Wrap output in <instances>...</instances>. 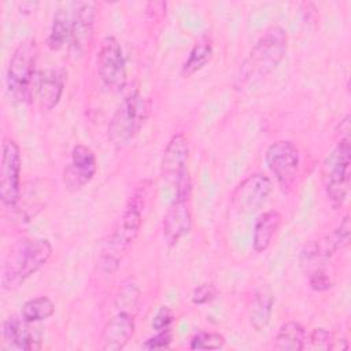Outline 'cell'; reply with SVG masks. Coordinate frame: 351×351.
Listing matches in <instances>:
<instances>
[{"mask_svg":"<svg viewBox=\"0 0 351 351\" xmlns=\"http://www.w3.org/2000/svg\"><path fill=\"white\" fill-rule=\"evenodd\" d=\"M147 189L148 188L143 184V186H138L134 191L123 210V214L118 219L112 233L110 234L108 240L103 247L100 265L106 273L111 274L119 267L125 254L138 234L143 223V211L147 200Z\"/></svg>","mask_w":351,"mask_h":351,"instance_id":"cell-1","label":"cell"},{"mask_svg":"<svg viewBox=\"0 0 351 351\" xmlns=\"http://www.w3.org/2000/svg\"><path fill=\"white\" fill-rule=\"evenodd\" d=\"M287 48V32L280 26L267 29L241 63L234 80L236 89H243L270 74L284 59Z\"/></svg>","mask_w":351,"mask_h":351,"instance_id":"cell-2","label":"cell"},{"mask_svg":"<svg viewBox=\"0 0 351 351\" xmlns=\"http://www.w3.org/2000/svg\"><path fill=\"white\" fill-rule=\"evenodd\" d=\"M51 255L52 245L47 239L21 240L5 258L1 271L3 288H16L38 271L48 262Z\"/></svg>","mask_w":351,"mask_h":351,"instance_id":"cell-3","label":"cell"},{"mask_svg":"<svg viewBox=\"0 0 351 351\" xmlns=\"http://www.w3.org/2000/svg\"><path fill=\"white\" fill-rule=\"evenodd\" d=\"M38 47L34 38L23 40L12 52L5 74L7 90L12 100H29V90L36 75Z\"/></svg>","mask_w":351,"mask_h":351,"instance_id":"cell-4","label":"cell"},{"mask_svg":"<svg viewBox=\"0 0 351 351\" xmlns=\"http://www.w3.org/2000/svg\"><path fill=\"white\" fill-rule=\"evenodd\" d=\"M148 114V104L144 96L134 90L130 92L115 110L110 125L108 138L115 145H125L133 140L144 125Z\"/></svg>","mask_w":351,"mask_h":351,"instance_id":"cell-5","label":"cell"},{"mask_svg":"<svg viewBox=\"0 0 351 351\" xmlns=\"http://www.w3.org/2000/svg\"><path fill=\"white\" fill-rule=\"evenodd\" d=\"M350 136L340 137L325 162V191L333 208H340L350 192Z\"/></svg>","mask_w":351,"mask_h":351,"instance_id":"cell-6","label":"cell"},{"mask_svg":"<svg viewBox=\"0 0 351 351\" xmlns=\"http://www.w3.org/2000/svg\"><path fill=\"white\" fill-rule=\"evenodd\" d=\"M350 217L343 218L340 225L326 234L324 239L308 243L300 254V265L308 273L315 269H322V265L339 250H343L350 243Z\"/></svg>","mask_w":351,"mask_h":351,"instance_id":"cell-7","label":"cell"},{"mask_svg":"<svg viewBox=\"0 0 351 351\" xmlns=\"http://www.w3.org/2000/svg\"><path fill=\"white\" fill-rule=\"evenodd\" d=\"M21 192V149L12 138L5 137L1 145L0 163V197L3 204L14 208Z\"/></svg>","mask_w":351,"mask_h":351,"instance_id":"cell-8","label":"cell"},{"mask_svg":"<svg viewBox=\"0 0 351 351\" xmlns=\"http://www.w3.org/2000/svg\"><path fill=\"white\" fill-rule=\"evenodd\" d=\"M97 74L101 82L114 90L121 89L126 82V63L119 41L107 36L103 38L97 52Z\"/></svg>","mask_w":351,"mask_h":351,"instance_id":"cell-9","label":"cell"},{"mask_svg":"<svg viewBox=\"0 0 351 351\" xmlns=\"http://www.w3.org/2000/svg\"><path fill=\"white\" fill-rule=\"evenodd\" d=\"M266 165L276 176L282 188L293 184L299 169V151L296 145L288 140H280L269 145L266 149Z\"/></svg>","mask_w":351,"mask_h":351,"instance_id":"cell-10","label":"cell"},{"mask_svg":"<svg viewBox=\"0 0 351 351\" xmlns=\"http://www.w3.org/2000/svg\"><path fill=\"white\" fill-rule=\"evenodd\" d=\"M273 189L271 180L261 173L244 178L230 196V206L236 213H251L259 208Z\"/></svg>","mask_w":351,"mask_h":351,"instance_id":"cell-11","label":"cell"},{"mask_svg":"<svg viewBox=\"0 0 351 351\" xmlns=\"http://www.w3.org/2000/svg\"><path fill=\"white\" fill-rule=\"evenodd\" d=\"M192 226V214L189 204V195H176L169 206L163 222L162 234L167 247H174Z\"/></svg>","mask_w":351,"mask_h":351,"instance_id":"cell-12","label":"cell"},{"mask_svg":"<svg viewBox=\"0 0 351 351\" xmlns=\"http://www.w3.org/2000/svg\"><path fill=\"white\" fill-rule=\"evenodd\" d=\"M96 170L97 162L93 151L84 144H77L71 149L70 163L63 170V182L67 189L78 191L93 178Z\"/></svg>","mask_w":351,"mask_h":351,"instance_id":"cell-13","label":"cell"},{"mask_svg":"<svg viewBox=\"0 0 351 351\" xmlns=\"http://www.w3.org/2000/svg\"><path fill=\"white\" fill-rule=\"evenodd\" d=\"M64 88V71L48 69L34 75L29 90V100H36L41 110H52L60 100Z\"/></svg>","mask_w":351,"mask_h":351,"instance_id":"cell-14","label":"cell"},{"mask_svg":"<svg viewBox=\"0 0 351 351\" xmlns=\"http://www.w3.org/2000/svg\"><path fill=\"white\" fill-rule=\"evenodd\" d=\"M95 27V4L93 3H75L71 11V34L70 49L75 56H82L93 38Z\"/></svg>","mask_w":351,"mask_h":351,"instance_id":"cell-15","label":"cell"},{"mask_svg":"<svg viewBox=\"0 0 351 351\" xmlns=\"http://www.w3.org/2000/svg\"><path fill=\"white\" fill-rule=\"evenodd\" d=\"M188 155H189V145H188L186 137L182 133L174 134L169 140L163 151V156L160 162V170L163 177L171 180L176 184L181 178L186 177Z\"/></svg>","mask_w":351,"mask_h":351,"instance_id":"cell-16","label":"cell"},{"mask_svg":"<svg viewBox=\"0 0 351 351\" xmlns=\"http://www.w3.org/2000/svg\"><path fill=\"white\" fill-rule=\"evenodd\" d=\"M134 333V314L126 311H118L110 318L101 333L103 350L117 351L122 350Z\"/></svg>","mask_w":351,"mask_h":351,"instance_id":"cell-17","label":"cell"},{"mask_svg":"<svg viewBox=\"0 0 351 351\" xmlns=\"http://www.w3.org/2000/svg\"><path fill=\"white\" fill-rule=\"evenodd\" d=\"M26 319L12 315L3 324V339L4 343L12 350L34 351L41 347L40 339L30 330Z\"/></svg>","mask_w":351,"mask_h":351,"instance_id":"cell-18","label":"cell"},{"mask_svg":"<svg viewBox=\"0 0 351 351\" xmlns=\"http://www.w3.org/2000/svg\"><path fill=\"white\" fill-rule=\"evenodd\" d=\"M274 306V295L269 285L259 287L252 298L250 307V324L255 330H262L267 326Z\"/></svg>","mask_w":351,"mask_h":351,"instance_id":"cell-19","label":"cell"},{"mask_svg":"<svg viewBox=\"0 0 351 351\" xmlns=\"http://www.w3.org/2000/svg\"><path fill=\"white\" fill-rule=\"evenodd\" d=\"M281 225V214L276 210L263 213L254 226L252 247L256 252H263L270 245L276 232Z\"/></svg>","mask_w":351,"mask_h":351,"instance_id":"cell-20","label":"cell"},{"mask_svg":"<svg viewBox=\"0 0 351 351\" xmlns=\"http://www.w3.org/2000/svg\"><path fill=\"white\" fill-rule=\"evenodd\" d=\"M306 330L296 321H288L282 324L274 339V348L284 351L304 350Z\"/></svg>","mask_w":351,"mask_h":351,"instance_id":"cell-21","label":"cell"},{"mask_svg":"<svg viewBox=\"0 0 351 351\" xmlns=\"http://www.w3.org/2000/svg\"><path fill=\"white\" fill-rule=\"evenodd\" d=\"M213 56V41L208 36H202L191 48L186 60L181 67V74L189 77L202 70Z\"/></svg>","mask_w":351,"mask_h":351,"instance_id":"cell-22","label":"cell"},{"mask_svg":"<svg viewBox=\"0 0 351 351\" xmlns=\"http://www.w3.org/2000/svg\"><path fill=\"white\" fill-rule=\"evenodd\" d=\"M70 34H71V12L64 10H58L53 15L51 32L47 38V45L58 51L64 44L70 43Z\"/></svg>","mask_w":351,"mask_h":351,"instance_id":"cell-23","label":"cell"},{"mask_svg":"<svg viewBox=\"0 0 351 351\" xmlns=\"http://www.w3.org/2000/svg\"><path fill=\"white\" fill-rule=\"evenodd\" d=\"M55 313V304L48 296L33 298L22 306L21 315L27 322H40L49 318Z\"/></svg>","mask_w":351,"mask_h":351,"instance_id":"cell-24","label":"cell"},{"mask_svg":"<svg viewBox=\"0 0 351 351\" xmlns=\"http://www.w3.org/2000/svg\"><path fill=\"white\" fill-rule=\"evenodd\" d=\"M140 291L137 285L132 281H128L122 285L118 298H117V308L118 311H126L130 314H134L137 308V302H138Z\"/></svg>","mask_w":351,"mask_h":351,"instance_id":"cell-25","label":"cell"},{"mask_svg":"<svg viewBox=\"0 0 351 351\" xmlns=\"http://www.w3.org/2000/svg\"><path fill=\"white\" fill-rule=\"evenodd\" d=\"M225 344V337L214 332H200L191 340V350H219Z\"/></svg>","mask_w":351,"mask_h":351,"instance_id":"cell-26","label":"cell"},{"mask_svg":"<svg viewBox=\"0 0 351 351\" xmlns=\"http://www.w3.org/2000/svg\"><path fill=\"white\" fill-rule=\"evenodd\" d=\"M306 340H308V348L311 350H332L335 348V340L332 337V333L324 328H315L308 339L306 337ZM304 347V348H306Z\"/></svg>","mask_w":351,"mask_h":351,"instance_id":"cell-27","label":"cell"},{"mask_svg":"<svg viewBox=\"0 0 351 351\" xmlns=\"http://www.w3.org/2000/svg\"><path fill=\"white\" fill-rule=\"evenodd\" d=\"M308 282L314 291L322 292L332 287V280L324 269H315L308 273Z\"/></svg>","mask_w":351,"mask_h":351,"instance_id":"cell-28","label":"cell"},{"mask_svg":"<svg viewBox=\"0 0 351 351\" xmlns=\"http://www.w3.org/2000/svg\"><path fill=\"white\" fill-rule=\"evenodd\" d=\"M171 340H173V336H171V332L169 329L159 330L155 336L145 340V343L143 344V348H145V350H163V348H167L170 346Z\"/></svg>","mask_w":351,"mask_h":351,"instance_id":"cell-29","label":"cell"},{"mask_svg":"<svg viewBox=\"0 0 351 351\" xmlns=\"http://www.w3.org/2000/svg\"><path fill=\"white\" fill-rule=\"evenodd\" d=\"M217 295V289L211 284H202L192 292V302L195 304H206L211 302Z\"/></svg>","mask_w":351,"mask_h":351,"instance_id":"cell-30","label":"cell"},{"mask_svg":"<svg viewBox=\"0 0 351 351\" xmlns=\"http://www.w3.org/2000/svg\"><path fill=\"white\" fill-rule=\"evenodd\" d=\"M174 321V314L169 307H160L156 314L152 318V328L159 332V330H166L170 328V325Z\"/></svg>","mask_w":351,"mask_h":351,"instance_id":"cell-31","label":"cell"}]
</instances>
